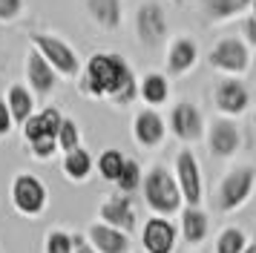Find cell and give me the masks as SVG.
<instances>
[{"instance_id": "7a4b0ae2", "label": "cell", "mask_w": 256, "mask_h": 253, "mask_svg": "<svg viewBox=\"0 0 256 253\" xmlns=\"http://www.w3.org/2000/svg\"><path fill=\"white\" fill-rule=\"evenodd\" d=\"M141 190H144V202L152 210V216H176L184 202H182V193H178V184H176L173 172L156 164L141 176Z\"/></svg>"}, {"instance_id": "30bf717a", "label": "cell", "mask_w": 256, "mask_h": 253, "mask_svg": "<svg viewBox=\"0 0 256 253\" xmlns=\"http://www.w3.org/2000/svg\"><path fill=\"white\" fill-rule=\"evenodd\" d=\"M167 32H170L167 12L158 3H141L136 9V34L147 49H158L164 44Z\"/></svg>"}, {"instance_id": "277c9868", "label": "cell", "mask_w": 256, "mask_h": 253, "mask_svg": "<svg viewBox=\"0 0 256 253\" xmlns=\"http://www.w3.org/2000/svg\"><path fill=\"white\" fill-rule=\"evenodd\" d=\"M256 190V167L250 164H236L219 178L216 187V207L219 213H236L239 207L250 202Z\"/></svg>"}, {"instance_id": "d590c367", "label": "cell", "mask_w": 256, "mask_h": 253, "mask_svg": "<svg viewBox=\"0 0 256 253\" xmlns=\"http://www.w3.org/2000/svg\"><path fill=\"white\" fill-rule=\"evenodd\" d=\"M250 66H254V69H256V55H254V58H250Z\"/></svg>"}, {"instance_id": "4dcf8cb0", "label": "cell", "mask_w": 256, "mask_h": 253, "mask_svg": "<svg viewBox=\"0 0 256 253\" xmlns=\"http://www.w3.org/2000/svg\"><path fill=\"white\" fill-rule=\"evenodd\" d=\"M12 126H14V121H12V115H9V106H6L3 98H0V138L9 136V132H12Z\"/></svg>"}, {"instance_id": "8fae6325", "label": "cell", "mask_w": 256, "mask_h": 253, "mask_svg": "<svg viewBox=\"0 0 256 253\" xmlns=\"http://www.w3.org/2000/svg\"><path fill=\"white\" fill-rule=\"evenodd\" d=\"M98 222H104L110 228H118L124 233H136L138 228V210H136V202L130 198V193H112L106 196L104 202L98 204Z\"/></svg>"}, {"instance_id": "4fadbf2b", "label": "cell", "mask_w": 256, "mask_h": 253, "mask_svg": "<svg viewBox=\"0 0 256 253\" xmlns=\"http://www.w3.org/2000/svg\"><path fill=\"white\" fill-rule=\"evenodd\" d=\"M178 244V228L167 216H150L141 228V250L144 253H173Z\"/></svg>"}, {"instance_id": "2e32d148", "label": "cell", "mask_w": 256, "mask_h": 253, "mask_svg": "<svg viewBox=\"0 0 256 253\" xmlns=\"http://www.w3.org/2000/svg\"><path fill=\"white\" fill-rule=\"evenodd\" d=\"M164 136H167V121L152 106L136 112V118H132V138H136L138 147H144V150L158 147L164 141Z\"/></svg>"}, {"instance_id": "7c38bea8", "label": "cell", "mask_w": 256, "mask_h": 253, "mask_svg": "<svg viewBox=\"0 0 256 253\" xmlns=\"http://www.w3.org/2000/svg\"><path fill=\"white\" fill-rule=\"evenodd\" d=\"M167 124H170V132H173L182 144H196V141L204 138V118H202L196 104H190V101L173 104Z\"/></svg>"}, {"instance_id": "d6986e66", "label": "cell", "mask_w": 256, "mask_h": 253, "mask_svg": "<svg viewBox=\"0 0 256 253\" xmlns=\"http://www.w3.org/2000/svg\"><path fill=\"white\" fill-rule=\"evenodd\" d=\"M210 233V216L202 210V207H182L178 210V236L187 242V244H202Z\"/></svg>"}, {"instance_id": "1f68e13d", "label": "cell", "mask_w": 256, "mask_h": 253, "mask_svg": "<svg viewBox=\"0 0 256 253\" xmlns=\"http://www.w3.org/2000/svg\"><path fill=\"white\" fill-rule=\"evenodd\" d=\"M72 253H95L84 236H72Z\"/></svg>"}, {"instance_id": "cb8c5ba5", "label": "cell", "mask_w": 256, "mask_h": 253, "mask_svg": "<svg viewBox=\"0 0 256 253\" xmlns=\"http://www.w3.org/2000/svg\"><path fill=\"white\" fill-rule=\"evenodd\" d=\"M248 9H250V0H202V12L210 23L230 20Z\"/></svg>"}, {"instance_id": "44dd1931", "label": "cell", "mask_w": 256, "mask_h": 253, "mask_svg": "<svg viewBox=\"0 0 256 253\" xmlns=\"http://www.w3.org/2000/svg\"><path fill=\"white\" fill-rule=\"evenodd\" d=\"M60 170L70 182H86L95 170V161L90 156V150L84 147H75L70 152H64V161H60Z\"/></svg>"}, {"instance_id": "ba28073f", "label": "cell", "mask_w": 256, "mask_h": 253, "mask_svg": "<svg viewBox=\"0 0 256 253\" xmlns=\"http://www.w3.org/2000/svg\"><path fill=\"white\" fill-rule=\"evenodd\" d=\"M204 141H208V152L213 158H233L242 150V126L228 115L213 118L204 126Z\"/></svg>"}, {"instance_id": "ac0fdd59", "label": "cell", "mask_w": 256, "mask_h": 253, "mask_svg": "<svg viewBox=\"0 0 256 253\" xmlns=\"http://www.w3.org/2000/svg\"><path fill=\"white\" fill-rule=\"evenodd\" d=\"M198 60V46L187 34H176L167 49V72L170 75H187Z\"/></svg>"}, {"instance_id": "7402d4cb", "label": "cell", "mask_w": 256, "mask_h": 253, "mask_svg": "<svg viewBox=\"0 0 256 253\" xmlns=\"http://www.w3.org/2000/svg\"><path fill=\"white\" fill-rule=\"evenodd\" d=\"M86 12L106 32H116L121 26V0H86Z\"/></svg>"}, {"instance_id": "603a6c76", "label": "cell", "mask_w": 256, "mask_h": 253, "mask_svg": "<svg viewBox=\"0 0 256 253\" xmlns=\"http://www.w3.org/2000/svg\"><path fill=\"white\" fill-rule=\"evenodd\" d=\"M138 98L147 106H152V110L167 104V98H170V84H167V78H164L162 72L144 75V80H138Z\"/></svg>"}, {"instance_id": "52a82bcc", "label": "cell", "mask_w": 256, "mask_h": 253, "mask_svg": "<svg viewBox=\"0 0 256 253\" xmlns=\"http://www.w3.org/2000/svg\"><path fill=\"white\" fill-rule=\"evenodd\" d=\"M176 184H178V193L182 202L187 207H202L204 202V182H202V167L196 161V152L187 147H182L176 152V172H173Z\"/></svg>"}, {"instance_id": "8992f818", "label": "cell", "mask_w": 256, "mask_h": 253, "mask_svg": "<svg viewBox=\"0 0 256 253\" xmlns=\"http://www.w3.org/2000/svg\"><path fill=\"white\" fill-rule=\"evenodd\" d=\"M32 49L40 52V58H44L49 66L58 72L60 78H78V75H81V60H78V52H75L64 38H58V34L35 32V34H32Z\"/></svg>"}, {"instance_id": "8d00e7d4", "label": "cell", "mask_w": 256, "mask_h": 253, "mask_svg": "<svg viewBox=\"0 0 256 253\" xmlns=\"http://www.w3.org/2000/svg\"><path fill=\"white\" fill-rule=\"evenodd\" d=\"M254 121H256V115H254Z\"/></svg>"}, {"instance_id": "83f0119b", "label": "cell", "mask_w": 256, "mask_h": 253, "mask_svg": "<svg viewBox=\"0 0 256 253\" xmlns=\"http://www.w3.org/2000/svg\"><path fill=\"white\" fill-rule=\"evenodd\" d=\"M55 141H58V150H64V152L81 147V126L75 124L72 118H66V115H64V121H60V126H58V136H55Z\"/></svg>"}, {"instance_id": "484cf974", "label": "cell", "mask_w": 256, "mask_h": 253, "mask_svg": "<svg viewBox=\"0 0 256 253\" xmlns=\"http://www.w3.org/2000/svg\"><path fill=\"white\" fill-rule=\"evenodd\" d=\"M124 152L121 150H116V147H106L101 156H98V172H101V178L104 182H110V184H116V178H118V172H121V167H124Z\"/></svg>"}, {"instance_id": "5b68a950", "label": "cell", "mask_w": 256, "mask_h": 253, "mask_svg": "<svg viewBox=\"0 0 256 253\" xmlns=\"http://www.w3.org/2000/svg\"><path fill=\"white\" fill-rule=\"evenodd\" d=\"M9 198H12V207L20 216L38 218L44 216V210L49 204V190L35 172H18L9 184Z\"/></svg>"}, {"instance_id": "836d02e7", "label": "cell", "mask_w": 256, "mask_h": 253, "mask_svg": "<svg viewBox=\"0 0 256 253\" xmlns=\"http://www.w3.org/2000/svg\"><path fill=\"white\" fill-rule=\"evenodd\" d=\"M242 253H256V236H250V239H248V244H244Z\"/></svg>"}, {"instance_id": "d6a6232c", "label": "cell", "mask_w": 256, "mask_h": 253, "mask_svg": "<svg viewBox=\"0 0 256 253\" xmlns=\"http://www.w3.org/2000/svg\"><path fill=\"white\" fill-rule=\"evenodd\" d=\"M244 40L256 46V20H254V18H248V20H244Z\"/></svg>"}, {"instance_id": "9a60e30c", "label": "cell", "mask_w": 256, "mask_h": 253, "mask_svg": "<svg viewBox=\"0 0 256 253\" xmlns=\"http://www.w3.org/2000/svg\"><path fill=\"white\" fill-rule=\"evenodd\" d=\"M84 239L90 242L95 253H132V236L118 228H110L104 222H92Z\"/></svg>"}, {"instance_id": "f1b7e54d", "label": "cell", "mask_w": 256, "mask_h": 253, "mask_svg": "<svg viewBox=\"0 0 256 253\" xmlns=\"http://www.w3.org/2000/svg\"><path fill=\"white\" fill-rule=\"evenodd\" d=\"M44 253H72V233L70 230H49L44 242Z\"/></svg>"}, {"instance_id": "e575fe53", "label": "cell", "mask_w": 256, "mask_h": 253, "mask_svg": "<svg viewBox=\"0 0 256 253\" xmlns=\"http://www.w3.org/2000/svg\"><path fill=\"white\" fill-rule=\"evenodd\" d=\"M250 9H254V20H256V0H250Z\"/></svg>"}, {"instance_id": "6da1fadb", "label": "cell", "mask_w": 256, "mask_h": 253, "mask_svg": "<svg viewBox=\"0 0 256 253\" xmlns=\"http://www.w3.org/2000/svg\"><path fill=\"white\" fill-rule=\"evenodd\" d=\"M81 90L90 98H104L116 106H130L138 98V80L121 55L95 52L81 69Z\"/></svg>"}, {"instance_id": "e0dca14e", "label": "cell", "mask_w": 256, "mask_h": 253, "mask_svg": "<svg viewBox=\"0 0 256 253\" xmlns=\"http://www.w3.org/2000/svg\"><path fill=\"white\" fill-rule=\"evenodd\" d=\"M26 80H29L32 95H49L58 86V72L40 58L38 49H29V55H26Z\"/></svg>"}, {"instance_id": "f546056e", "label": "cell", "mask_w": 256, "mask_h": 253, "mask_svg": "<svg viewBox=\"0 0 256 253\" xmlns=\"http://www.w3.org/2000/svg\"><path fill=\"white\" fill-rule=\"evenodd\" d=\"M24 12V0H0V20H14Z\"/></svg>"}, {"instance_id": "ffe728a7", "label": "cell", "mask_w": 256, "mask_h": 253, "mask_svg": "<svg viewBox=\"0 0 256 253\" xmlns=\"http://www.w3.org/2000/svg\"><path fill=\"white\" fill-rule=\"evenodd\" d=\"M6 106H9V115H12L14 124H24L29 115L35 112V95H32V90L29 86H24V84H12L9 90H6Z\"/></svg>"}, {"instance_id": "4316f807", "label": "cell", "mask_w": 256, "mask_h": 253, "mask_svg": "<svg viewBox=\"0 0 256 253\" xmlns=\"http://www.w3.org/2000/svg\"><path fill=\"white\" fill-rule=\"evenodd\" d=\"M141 164L136 158H124V167H121V172H118L116 178V187L118 193H136L141 187Z\"/></svg>"}, {"instance_id": "9c48e42d", "label": "cell", "mask_w": 256, "mask_h": 253, "mask_svg": "<svg viewBox=\"0 0 256 253\" xmlns=\"http://www.w3.org/2000/svg\"><path fill=\"white\" fill-rule=\"evenodd\" d=\"M208 64L213 69L224 72V75L239 78L242 72L250 69V49H248V44L239 40V38H222L219 44L210 49Z\"/></svg>"}, {"instance_id": "d4e9b609", "label": "cell", "mask_w": 256, "mask_h": 253, "mask_svg": "<svg viewBox=\"0 0 256 253\" xmlns=\"http://www.w3.org/2000/svg\"><path fill=\"white\" fill-rule=\"evenodd\" d=\"M248 233L242 228H236V224H228V228L219 230V236H216V253H242L244 244H248Z\"/></svg>"}, {"instance_id": "5bb4252c", "label": "cell", "mask_w": 256, "mask_h": 253, "mask_svg": "<svg viewBox=\"0 0 256 253\" xmlns=\"http://www.w3.org/2000/svg\"><path fill=\"white\" fill-rule=\"evenodd\" d=\"M213 104H216V110L222 115H228V118H236V115H242L248 110V104H250V92L244 86L239 78H233V75H224V78L213 86Z\"/></svg>"}, {"instance_id": "3957f363", "label": "cell", "mask_w": 256, "mask_h": 253, "mask_svg": "<svg viewBox=\"0 0 256 253\" xmlns=\"http://www.w3.org/2000/svg\"><path fill=\"white\" fill-rule=\"evenodd\" d=\"M60 121H64V112H60L58 106H44L40 112H32L24 124H20L24 126L26 144H29V150H32L35 158L46 161V158H52V156L58 152L55 136H58Z\"/></svg>"}]
</instances>
